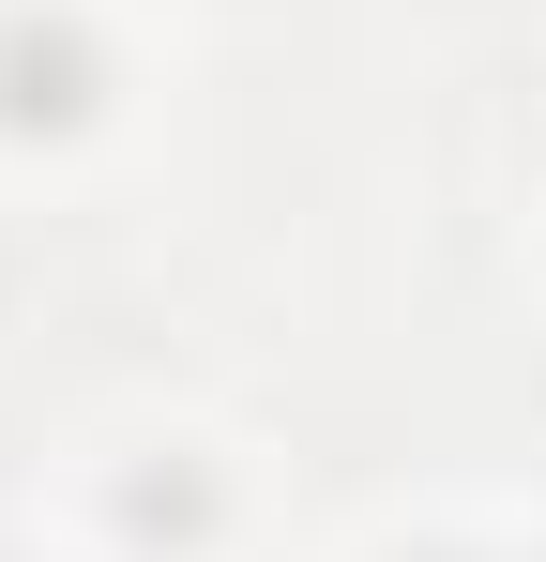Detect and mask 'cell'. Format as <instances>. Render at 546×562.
<instances>
[{"label":"cell","mask_w":546,"mask_h":562,"mask_svg":"<svg viewBox=\"0 0 546 562\" xmlns=\"http://www.w3.org/2000/svg\"><path fill=\"white\" fill-rule=\"evenodd\" d=\"M77 562H273L288 532V471L243 411L213 395H106L61 426V457L31 486Z\"/></svg>","instance_id":"6da1fadb"},{"label":"cell","mask_w":546,"mask_h":562,"mask_svg":"<svg viewBox=\"0 0 546 562\" xmlns=\"http://www.w3.org/2000/svg\"><path fill=\"white\" fill-rule=\"evenodd\" d=\"M182 0H0V198H91L168 122Z\"/></svg>","instance_id":"7a4b0ae2"},{"label":"cell","mask_w":546,"mask_h":562,"mask_svg":"<svg viewBox=\"0 0 546 562\" xmlns=\"http://www.w3.org/2000/svg\"><path fill=\"white\" fill-rule=\"evenodd\" d=\"M319 562H532V548H516V486H425V502L350 517Z\"/></svg>","instance_id":"3957f363"},{"label":"cell","mask_w":546,"mask_h":562,"mask_svg":"<svg viewBox=\"0 0 546 562\" xmlns=\"http://www.w3.org/2000/svg\"><path fill=\"white\" fill-rule=\"evenodd\" d=\"M0 562H77V548H61V517H46V502H0Z\"/></svg>","instance_id":"277c9868"},{"label":"cell","mask_w":546,"mask_h":562,"mask_svg":"<svg viewBox=\"0 0 546 562\" xmlns=\"http://www.w3.org/2000/svg\"><path fill=\"white\" fill-rule=\"evenodd\" d=\"M516 548H532V562H546V486H516Z\"/></svg>","instance_id":"5b68a950"}]
</instances>
